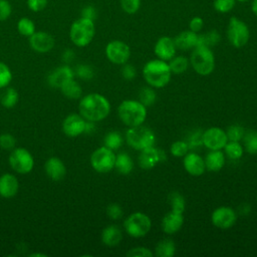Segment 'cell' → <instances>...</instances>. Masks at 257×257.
<instances>
[{
    "label": "cell",
    "instance_id": "obj_1",
    "mask_svg": "<svg viewBox=\"0 0 257 257\" xmlns=\"http://www.w3.org/2000/svg\"><path fill=\"white\" fill-rule=\"evenodd\" d=\"M80 115L89 121L105 118L110 111L109 101L99 93H89L83 96L78 105Z\"/></svg>",
    "mask_w": 257,
    "mask_h": 257
},
{
    "label": "cell",
    "instance_id": "obj_2",
    "mask_svg": "<svg viewBox=\"0 0 257 257\" xmlns=\"http://www.w3.org/2000/svg\"><path fill=\"white\" fill-rule=\"evenodd\" d=\"M172 71L169 63L162 59L148 61L143 68V76L152 87L161 88L166 86L171 79Z\"/></svg>",
    "mask_w": 257,
    "mask_h": 257
},
{
    "label": "cell",
    "instance_id": "obj_3",
    "mask_svg": "<svg viewBox=\"0 0 257 257\" xmlns=\"http://www.w3.org/2000/svg\"><path fill=\"white\" fill-rule=\"evenodd\" d=\"M117 112L120 120L130 127L143 124L147 117V108L139 100L126 99L121 101Z\"/></svg>",
    "mask_w": 257,
    "mask_h": 257
},
{
    "label": "cell",
    "instance_id": "obj_4",
    "mask_svg": "<svg viewBox=\"0 0 257 257\" xmlns=\"http://www.w3.org/2000/svg\"><path fill=\"white\" fill-rule=\"evenodd\" d=\"M95 34V26L93 20L80 17L76 19L70 26L69 38L73 44L78 47L88 45Z\"/></svg>",
    "mask_w": 257,
    "mask_h": 257
},
{
    "label": "cell",
    "instance_id": "obj_5",
    "mask_svg": "<svg viewBox=\"0 0 257 257\" xmlns=\"http://www.w3.org/2000/svg\"><path fill=\"white\" fill-rule=\"evenodd\" d=\"M194 70L200 75H209L215 68V57L210 47L197 45L193 48L190 58Z\"/></svg>",
    "mask_w": 257,
    "mask_h": 257
},
{
    "label": "cell",
    "instance_id": "obj_6",
    "mask_svg": "<svg viewBox=\"0 0 257 257\" xmlns=\"http://www.w3.org/2000/svg\"><path fill=\"white\" fill-rule=\"evenodd\" d=\"M125 141L130 147L135 150L142 151L150 147H154L156 142L155 134L147 126L137 125L131 126L125 133Z\"/></svg>",
    "mask_w": 257,
    "mask_h": 257
},
{
    "label": "cell",
    "instance_id": "obj_7",
    "mask_svg": "<svg viewBox=\"0 0 257 257\" xmlns=\"http://www.w3.org/2000/svg\"><path fill=\"white\" fill-rule=\"evenodd\" d=\"M123 227L130 236L134 238H141L150 232L152 222L148 215L141 212H136L126 217L123 222Z\"/></svg>",
    "mask_w": 257,
    "mask_h": 257
},
{
    "label": "cell",
    "instance_id": "obj_8",
    "mask_svg": "<svg viewBox=\"0 0 257 257\" xmlns=\"http://www.w3.org/2000/svg\"><path fill=\"white\" fill-rule=\"evenodd\" d=\"M227 37L234 47H243L247 44L250 37V31L247 24L237 17H232L227 27Z\"/></svg>",
    "mask_w": 257,
    "mask_h": 257
},
{
    "label": "cell",
    "instance_id": "obj_9",
    "mask_svg": "<svg viewBox=\"0 0 257 257\" xmlns=\"http://www.w3.org/2000/svg\"><path fill=\"white\" fill-rule=\"evenodd\" d=\"M115 157L112 150L105 146L100 147L91 154L90 164L96 172L107 173L114 168Z\"/></svg>",
    "mask_w": 257,
    "mask_h": 257
},
{
    "label": "cell",
    "instance_id": "obj_10",
    "mask_svg": "<svg viewBox=\"0 0 257 257\" xmlns=\"http://www.w3.org/2000/svg\"><path fill=\"white\" fill-rule=\"evenodd\" d=\"M9 164L17 173L27 174L33 169L34 160L32 155L26 149L17 148L10 154Z\"/></svg>",
    "mask_w": 257,
    "mask_h": 257
},
{
    "label": "cell",
    "instance_id": "obj_11",
    "mask_svg": "<svg viewBox=\"0 0 257 257\" xmlns=\"http://www.w3.org/2000/svg\"><path fill=\"white\" fill-rule=\"evenodd\" d=\"M108 60L114 64H124L131 56L130 46L120 40H112L105 47Z\"/></svg>",
    "mask_w": 257,
    "mask_h": 257
},
{
    "label": "cell",
    "instance_id": "obj_12",
    "mask_svg": "<svg viewBox=\"0 0 257 257\" xmlns=\"http://www.w3.org/2000/svg\"><path fill=\"white\" fill-rule=\"evenodd\" d=\"M202 142L209 150H222L228 143V137L222 128L213 126L205 131L202 136Z\"/></svg>",
    "mask_w": 257,
    "mask_h": 257
},
{
    "label": "cell",
    "instance_id": "obj_13",
    "mask_svg": "<svg viewBox=\"0 0 257 257\" xmlns=\"http://www.w3.org/2000/svg\"><path fill=\"white\" fill-rule=\"evenodd\" d=\"M211 220L215 227L220 229H228L231 228L237 221V215L232 208L221 206L214 210Z\"/></svg>",
    "mask_w": 257,
    "mask_h": 257
},
{
    "label": "cell",
    "instance_id": "obj_14",
    "mask_svg": "<svg viewBox=\"0 0 257 257\" xmlns=\"http://www.w3.org/2000/svg\"><path fill=\"white\" fill-rule=\"evenodd\" d=\"M54 38L51 34L45 31L34 32L31 36H29V45L30 47L40 53H45L50 51L54 46Z\"/></svg>",
    "mask_w": 257,
    "mask_h": 257
},
{
    "label": "cell",
    "instance_id": "obj_15",
    "mask_svg": "<svg viewBox=\"0 0 257 257\" xmlns=\"http://www.w3.org/2000/svg\"><path fill=\"white\" fill-rule=\"evenodd\" d=\"M86 121L80 114L71 113L65 117L62 122V130L68 137L74 138L85 132Z\"/></svg>",
    "mask_w": 257,
    "mask_h": 257
},
{
    "label": "cell",
    "instance_id": "obj_16",
    "mask_svg": "<svg viewBox=\"0 0 257 257\" xmlns=\"http://www.w3.org/2000/svg\"><path fill=\"white\" fill-rule=\"evenodd\" d=\"M165 158L166 156H164V153L162 151L155 149L154 147H150L141 151L138 161L142 169L150 170L157 166V164H159Z\"/></svg>",
    "mask_w": 257,
    "mask_h": 257
},
{
    "label": "cell",
    "instance_id": "obj_17",
    "mask_svg": "<svg viewBox=\"0 0 257 257\" xmlns=\"http://www.w3.org/2000/svg\"><path fill=\"white\" fill-rule=\"evenodd\" d=\"M176 45L174 39L169 36H162L158 39L155 44V54L159 59L162 60H171L176 54Z\"/></svg>",
    "mask_w": 257,
    "mask_h": 257
},
{
    "label": "cell",
    "instance_id": "obj_18",
    "mask_svg": "<svg viewBox=\"0 0 257 257\" xmlns=\"http://www.w3.org/2000/svg\"><path fill=\"white\" fill-rule=\"evenodd\" d=\"M184 168L192 176H201L206 169L205 161L196 153H188L184 159Z\"/></svg>",
    "mask_w": 257,
    "mask_h": 257
},
{
    "label": "cell",
    "instance_id": "obj_19",
    "mask_svg": "<svg viewBox=\"0 0 257 257\" xmlns=\"http://www.w3.org/2000/svg\"><path fill=\"white\" fill-rule=\"evenodd\" d=\"M183 223H184L183 214L175 213L171 211L164 216L161 226H162V230L166 234L172 235L178 232L182 228Z\"/></svg>",
    "mask_w": 257,
    "mask_h": 257
},
{
    "label": "cell",
    "instance_id": "obj_20",
    "mask_svg": "<svg viewBox=\"0 0 257 257\" xmlns=\"http://www.w3.org/2000/svg\"><path fill=\"white\" fill-rule=\"evenodd\" d=\"M18 188V180L14 175L4 174L0 177V196L12 198L17 194Z\"/></svg>",
    "mask_w": 257,
    "mask_h": 257
},
{
    "label": "cell",
    "instance_id": "obj_21",
    "mask_svg": "<svg viewBox=\"0 0 257 257\" xmlns=\"http://www.w3.org/2000/svg\"><path fill=\"white\" fill-rule=\"evenodd\" d=\"M45 172L46 175L54 180V181H59L64 178L66 174V168L62 161L56 157H52L48 159L45 163Z\"/></svg>",
    "mask_w": 257,
    "mask_h": 257
},
{
    "label": "cell",
    "instance_id": "obj_22",
    "mask_svg": "<svg viewBox=\"0 0 257 257\" xmlns=\"http://www.w3.org/2000/svg\"><path fill=\"white\" fill-rule=\"evenodd\" d=\"M174 42L177 48L181 50H189L198 45V34L191 30H185L174 38Z\"/></svg>",
    "mask_w": 257,
    "mask_h": 257
},
{
    "label": "cell",
    "instance_id": "obj_23",
    "mask_svg": "<svg viewBox=\"0 0 257 257\" xmlns=\"http://www.w3.org/2000/svg\"><path fill=\"white\" fill-rule=\"evenodd\" d=\"M73 77V72L69 66H60L49 75V83L54 87H60L65 81Z\"/></svg>",
    "mask_w": 257,
    "mask_h": 257
},
{
    "label": "cell",
    "instance_id": "obj_24",
    "mask_svg": "<svg viewBox=\"0 0 257 257\" xmlns=\"http://www.w3.org/2000/svg\"><path fill=\"white\" fill-rule=\"evenodd\" d=\"M206 169L211 172L220 171L225 164V156L220 150H215L209 152L205 158Z\"/></svg>",
    "mask_w": 257,
    "mask_h": 257
},
{
    "label": "cell",
    "instance_id": "obj_25",
    "mask_svg": "<svg viewBox=\"0 0 257 257\" xmlns=\"http://www.w3.org/2000/svg\"><path fill=\"white\" fill-rule=\"evenodd\" d=\"M121 239H122L121 231L115 225H109L102 230L101 241L106 246H109V247L115 246L119 244Z\"/></svg>",
    "mask_w": 257,
    "mask_h": 257
},
{
    "label": "cell",
    "instance_id": "obj_26",
    "mask_svg": "<svg viewBox=\"0 0 257 257\" xmlns=\"http://www.w3.org/2000/svg\"><path fill=\"white\" fill-rule=\"evenodd\" d=\"M59 88L61 89V92L68 98H78L82 93L81 86L72 78L65 81Z\"/></svg>",
    "mask_w": 257,
    "mask_h": 257
},
{
    "label": "cell",
    "instance_id": "obj_27",
    "mask_svg": "<svg viewBox=\"0 0 257 257\" xmlns=\"http://www.w3.org/2000/svg\"><path fill=\"white\" fill-rule=\"evenodd\" d=\"M134 163L131 157L125 153H120L115 157L114 168L122 175H127L132 172Z\"/></svg>",
    "mask_w": 257,
    "mask_h": 257
},
{
    "label": "cell",
    "instance_id": "obj_28",
    "mask_svg": "<svg viewBox=\"0 0 257 257\" xmlns=\"http://www.w3.org/2000/svg\"><path fill=\"white\" fill-rule=\"evenodd\" d=\"M175 243L171 239H164L156 246V255L159 257H172L175 255Z\"/></svg>",
    "mask_w": 257,
    "mask_h": 257
},
{
    "label": "cell",
    "instance_id": "obj_29",
    "mask_svg": "<svg viewBox=\"0 0 257 257\" xmlns=\"http://www.w3.org/2000/svg\"><path fill=\"white\" fill-rule=\"evenodd\" d=\"M242 140L246 151L251 155H257V132L252 130L245 132Z\"/></svg>",
    "mask_w": 257,
    "mask_h": 257
},
{
    "label": "cell",
    "instance_id": "obj_30",
    "mask_svg": "<svg viewBox=\"0 0 257 257\" xmlns=\"http://www.w3.org/2000/svg\"><path fill=\"white\" fill-rule=\"evenodd\" d=\"M170 69L172 73L174 74H181L185 72L188 69L189 66V61L186 57L184 56H176L173 57L169 63Z\"/></svg>",
    "mask_w": 257,
    "mask_h": 257
},
{
    "label": "cell",
    "instance_id": "obj_31",
    "mask_svg": "<svg viewBox=\"0 0 257 257\" xmlns=\"http://www.w3.org/2000/svg\"><path fill=\"white\" fill-rule=\"evenodd\" d=\"M17 30L21 35L29 37L35 32L34 22L28 17H22L17 22Z\"/></svg>",
    "mask_w": 257,
    "mask_h": 257
},
{
    "label": "cell",
    "instance_id": "obj_32",
    "mask_svg": "<svg viewBox=\"0 0 257 257\" xmlns=\"http://www.w3.org/2000/svg\"><path fill=\"white\" fill-rule=\"evenodd\" d=\"M0 101L5 107H13L18 101V92L14 88L8 87L2 92Z\"/></svg>",
    "mask_w": 257,
    "mask_h": 257
},
{
    "label": "cell",
    "instance_id": "obj_33",
    "mask_svg": "<svg viewBox=\"0 0 257 257\" xmlns=\"http://www.w3.org/2000/svg\"><path fill=\"white\" fill-rule=\"evenodd\" d=\"M220 40V35L216 30L208 31L202 35H198V45L211 47L216 45Z\"/></svg>",
    "mask_w": 257,
    "mask_h": 257
},
{
    "label": "cell",
    "instance_id": "obj_34",
    "mask_svg": "<svg viewBox=\"0 0 257 257\" xmlns=\"http://www.w3.org/2000/svg\"><path fill=\"white\" fill-rule=\"evenodd\" d=\"M169 203L171 205L172 211L175 213L183 214L185 210V200L181 194L178 192H172L169 195Z\"/></svg>",
    "mask_w": 257,
    "mask_h": 257
},
{
    "label": "cell",
    "instance_id": "obj_35",
    "mask_svg": "<svg viewBox=\"0 0 257 257\" xmlns=\"http://www.w3.org/2000/svg\"><path fill=\"white\" fill-rule=\"evenodd\" d=\"M226 155L232 160H238L243 155V147L239 144V142L229 141L224 147Z\"/></svg>",
    "mask_w": 257,
    "mask_h": 257
},
{
    "label": "cell",
    "instance_id": "obj_36",
    "mask_svg": "<svg viewBox=\"0 0 257 257\" xmlns=\"http://www.w3.org/2000/svg\"><path fill=\"white\" fill-rule=\"evenodd\" d=\"M122 144L121 136L116 132L108 133L104 138V146L110 150L118 149Z\"/></svg>",
    "mask_w": 257,
    "mask_h": 257
},
{
    "label": "cell",
    "instance_id": "obj_37",
    "mask_svg": "<svg viewBox=\"0 0 257 257\" xmlns=\"http://www.w3.org/2000/svg\"><path fill=\"white\" fill-rule=\"evenodd\" d=\"M157 95L154 89L150 87H144L140 91V101L145 105V106H150L156 101Z\"/></svg>",
    "mask_w": 257,
    "mask_h": 257
},
{
    "label": "cell",
    "instance_id": "obj_38",
    "mask_svg": "<svg viewBox=\"0 0 257 257\" xmlns=\"http://www.w3.org/2000/svg\"><path fill=\"white\" fill-rule=\"evenodd\" d=\"M189 146L187 143L183 141H177L172 144L170 148V152L175 157H184L188 154Z\"/></svg>",
    "mask_w": 257,
    "mask_h": 257
},
{
    "label": "cell",
    "instance_id": "obj_39",
    "mask_svg": "<svg viewBox=\"0 0 257 257\" xmlns=\"http://www.w3.org/2000/svg\"><path fill=\"white\" fill-rule=\"evenodd\" d=\"M244 134H245L244 128L238 124H233L229 126L226 132L228 141H234V142H239L240 140H242Z\"/></svg>",
    "mask_w": 257,
    "mask_h": 257
},
{
    "label": "cell",
    "instance_id": "obj_40",
    "mask_svg": "<svg viewBox=\"0 0 257 257\" xmlns=\"http://www.w3.org/2000/svg\"><path fill=\"white\" fill-rule=\"evenodd\" d=\"M236 4V0H214V8L219 13L230 12Z\"/></svg>",
    "mask_w": 257,
    "mask_h": 257
},
{
    "label": "cell",
    "instance_id": "obj_41",
    "mask_svg": "<svg viewBox=\"0 0 257 257\" xmlns=\"http://www.w3.org/2000/svg\"><path fill=\"white\" fill-rule=\"evenodd\" d=\"M120 7L126 14H135L141 8V0H120Z\"/></svg>",
    "mask_w": 257,
    "mask_h": 257
},
{
    "label": "cell",
    "instance_id": "obj_42",
    "mask_svg": "<svg viewBox=\"0 0 257 257\" xmlns=\"http://www.w3.org/2000/svg\"><path fill=\"white\" fill-rule=\"evenodd\" d=\"M12 79V73L10 68L0 61V88L6 87Z\"/></svg>",
    "mask_w": 257,
    "mask_h": 257
},
{
    "label": "cell",
    "instance_id": "obj_43",
    "mask_svg": "<svg viewBox=\"0 0 257 257\" xmlns=\"http://www.w3.org/2000/svg\"><path fill=\"white\" fill-rule=\"evenodd\" d=\"M127 257H153L154 253L147 247L139 246L130 249L126 253Z\"/></svg>",
    "mask_w": 257,
    "mask_h": 257
},
{
    "label": "cell",
    "instance_id": "obj_44",
    "mask_svg": "<svg viewBox=\"0 0 257 257\" xmlns=\"http://www.w3.org/2000/svg\"><path fill=\"white\" fill-rule=\"evenodd\" d=\"M12 13V7L8 0H0V21L7 20Z\"/></svg>",
    "mask_w": 257,
    "mask_h": 257
},
{
    "label": "cell",
    "instance_id": "obj_45",
    "mask_svg": "<svg viewBox=\"0 0 257 257\" xmlns=\"http://www.w3.org/2000/svg\"><path fill=\"white\" fill-rule=\"evenodd\" d=\"M106 214L110 219L116 220V219H119L122 216V209L117 204H110L106 208Z\"/></svg>",
    "mask_w": 257,
    "mask_h": 257
},
{
    "label": "cell",
    "instance_id": "obj_46",
    "mask_svg": "<svg viewBox=\"0 0 257 257\" xmlns=\"http://www.w3.org/2000/svg\"><path fill=\"white\" fill-rule=\"evenodd\" d=\"M47 2L48 0H27V6L33 12H40L46 7Z\"/></svg>",
    "mask_w": 257,
    "mask_h": 257
},
{
    "label": "cell",
    "instance_id": "obj_47",
    "mask_svg": "<svg viewBox=\"0 0 257 257\" xmlns=\"http://www.w3.org/2000/svg\"><path fill=\"white\" fill-rule=\"evenodd\" d=\"M16 141L14 139V137L10 134H4L0 136V147H2L3 149L9 150L11 148L14 147Z\"/></svg>",
    "mask_w": 257,
    "mask_h": 257
},
{
    "label": "cell",
    "instance_id": "obj_48",
    "mask_svg": "<svg viewBox=\"0 0 257 257\" xmlns=\"http://www.w3.org/2000/svg\"><path fill=\"white\" fill-rule=\"evenodd\" d=\"M203 27H204V20H203V18H201L199 16L193 17L189 22V28L193 32L198 33L202 30Z\"/></svg>",
    "mask_w": 257,
    "mask_h": 257
},
{
    "label": "cell",
    "instance_id": "obj_49",
    "mask_svg": "<svg viewBox=\"0 0 257 257\" xmlns=\"http://www.w3.org/2000/svg\"><path fill=\"white\" fill-rule=\"evenodd\" d=\"M81 17H84V18H87V19H90V20L94 21V19L96 18L95 8L91 5L85 6L81 11Z\"/></svg>",
    "mask_w": 257,
    "mask_h": 257
},
{
    "label": "cell",
    "instance_id": "obj_50",
    "mask_svg": "<svg viewBox=\"0 0 257 257\" xmlns=\"http://www.w3.org/2000/svg\"><path fill=\"white\" fill-rule=\"evenodd\" d=\"M122 76L126 79H132L136 76V69L132 65H124L122 68Z\"/></svg>",
    "mask_w": 257,
    "mask_h": 257
},
{
    "label": "cell",
    "instance_id": "obj_51",
    "mask_svg": "<svg viewBox=\"0 0 257 257\" xmlns=\"http://www.w3.org/2000/svg\"><path fill=\"white\" fill-rule=\"evenodd\" d=\"M77 72H78V75L82 78H90L92 76V71L88 66H85V65L79 66L77 69Z\"/></svg>",
    "mask_w": 257,
    "mask_h": 257
},
{
    "label": "cell",
    "instance_id": "obj_52",
    "mask_svg": "<svg viewBox=\"0 0 257 257\" xmlns=\"http://www.w3.org/2000/svg\"><path fill=\"white\" fill-rule=\"evenodd\" d=\"M251 9H252V12L257 16V0H253L252 1Z\"/></svg>",
    "mask_w": 257,
    "mask_h": 257
},
{
    "label": "cell",
    "instance_id": "obj_53",
    "mask_svg": "<svg viewBox=\"0 0 257 257\" xmlns=\"http://www.w3.org/2000/svg\"><path fill=\"white\" fill-rule=\"evenodd\" d=\"M30 256H46V255L45 254H41V253H33Z\"/></svg>",
    "mask_w": 257,
    "mask_h": 257
},
{
    "label": "cell",
    "instance_id": "obj_54",
    "mask_svg": "<svg viewBox=\"0 0 257 257\" xmlns=\"http://www.w3.org/2000/svg\"><path fill=\"white\" fill-rule=\"evenodd\" d=\"M238 2H246V1H249V0H236Z\"/></svg>",
    "mask_w": 257,
    "mask_h": 257
}]
</instances>
